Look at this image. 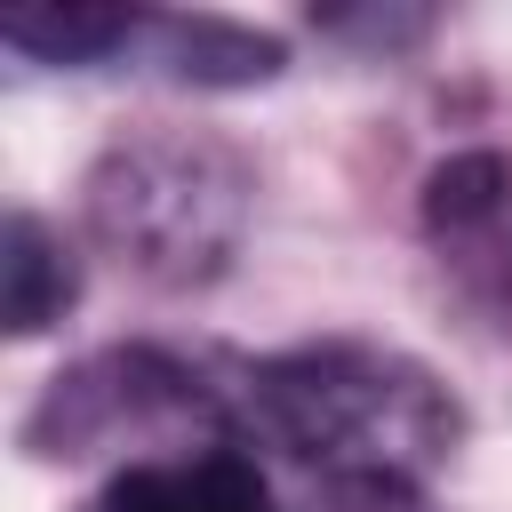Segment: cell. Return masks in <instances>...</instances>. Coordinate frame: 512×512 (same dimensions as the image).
<instances>
[{"instance_id": "6da1fadb", "label": "cell", "mask_w": 512, "mask_h": 512, "mask_svg": "<svg viewBox=\"0 0 512 512\" xmlns=\"http://www.w3.org/2000/svg\"><path fill=\"white\" fill-rule=\"evenodd\" d=\"M232 408L264 448L320 480H416L464 440V408L424 360L352 336L256 360Z\"/></svg>"}, {"instance_id": "7a4b0ae2", "label": "cell", "mask_w": 512, "mask_h": 512, "mask_svg": "<svg viewBox=\"0 0 512 512\" xmlns=\"http://www.w3.org/2000/svg\"><path fill=\"white\" fill-rule=\"evenodd\" d=\"M248 160L224 136L144 128L88 168V232L160 288H200L232 264L248 224Z\"/></svg>"}, {"instance_id": "3957f363", "label": "cell", "mask_w": 512, "mask_h": 512, "mask_svg": "<svg viewBox=\"0 0 512 512\" xmlns=\"http://www.w3.org/2000/svg\"><path fill=\"white\" fill-rule=\"evenodd\" d=\"M176 432H200V440H224V392L184 368L176 352H152V344H120V352H96L80 368H64L40 408L24 416V448L32 456H88V448H112V440H176ZM192 448V440H176Z\"/></svg>"}, {"instance_id": "277c9868", "label": "cell", "mask_w": 512, "mask_h": 512, "mask_svg": "<svg viewBox=\"0 0 512 512\" xmlns=\"http://www.w3.org/2000/svg\"><path fill=\"white\" fill-rule=\"evenodd\" d=\"M96 512H280V504L240 440H192V448L120 464Z\"/></svg>"}, {"instance_id": "5b68a950", "label": "cell", "mask_w": 512, "mask_h": 512, "mask_svg": "<svg viewBox=\"0 0 512 512\" xmlns=\"http://www.w3.org/2000/svg\"><path fill=\"white\" fill-rule=\"evenodd\" d=\"M144 48L160 72H176L192 88H256L288 64V48L272 32H248L232 16H144Z\"/></svg>"}, {"instance_id": "8992f818", "label": "cell", "mask_w": 512, "mask_h": 512, "mask_svg": "<svg viewBox=\"0 0 512 512\" xmlns=\"http://www.w3.org/2000/svg\"><path fill=\"white\" fill-rule=\"evenodd\" d=\"M0 40L40 64H104L144 40V8H16Z\"/></svg>"}, {"instance_id": "52a82bcc", "label": "cell", "mask_w": 512, "mask_h": 512, "mask_svg": "<svg viewBox=\"0 0 512 512\" xmlns=\"http://www.w3.org/2000/svg\"><path fill=\"white\" fill-rule=\"evenodd\" d=\"M72 296H80L72 248H64L32 208H16V216H8V328H16V336H40L48 320H64Z\"/></svg>"}, {"instance_id": "ba28073f", "label": "cell", "mask_w": 512, "mask_h": 512, "mask_svg": "<svg viewBox=\"0 0 512 512\" xmlns=\"http://www.w3.org/2000/svg\"><path fill=\"white\" fill-rule=\"evenodd\" d=\"M504 208H512V160L504 152H456V160H440L424 176V224H432L440 248L448 240H472Z\"/></svg>"}, {"instance_id": "9c48e42d", "label": "cell", "mask_w": 512, "mask_h": 512, "mask_svg": "<svg viewBox=\"0 0 512 512\" xmlns=\"http://www.w3.org/2000/svg\"><path fill=\"white\" fill-rule=\"evenodd\" d=\"M312 512H432L416 480H320Z\"/></svg>"}]
</instances>
